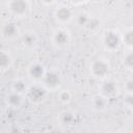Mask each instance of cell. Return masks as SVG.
Masks as SVG:
<instances>
[{
	"instance_id": "cell-1",
	"label": "cell",
	"mask_w": 133,
	"mask_h": 133,
	"mask_svg": "<svg viewBox=\"0 0 133 133\" xmlns=\"http://www.w3.org/2000/svg\"><path fill=\"white\" fill-rule=\"evenodd\" d=\"M104 42H105V45L110 48V49H114L118 46L119 44V37L116 33L110 31V32H107L105 37H104Z\"/></svg>"
},
{
	"instance_id": "cell-2",
	"label": "cell",
	"mask_w": 133,
	"mask_h": 133,
	"mask_svg": "<svg viewBox=\"0 0 133 133\" xmlns=\"http://www.w3.org/2000/svg\"><path fill=\"white\" fill-rule=\"evenodd\" d=\"M92 72L96 76H105L108 73V65L102 60H97L92 64Z\"/></svg>"
},
{
	"instance_id": "cell-3",
	"label": "cell",
	"mask_w": 133,
	"mask_h": 133,
	"mask_svg": "<svg viewBox=\"0 0 133 133\" xmlns=\"http://www.w3.org/2000/svg\"><path fill=\"white\" fill-rule=\"evenodd\" d=\"M10 9L17 15H22L27 9V3L25 0H12L10 3Z\"/></svg>"
},
{
	"instance_id": "cell-4",
	"label": "cell",
	"mask_w": 133,
	"mask_h": 133,
	"mask_svg": "<svg viewBox=\"0 0 133 133\" xmlns=\"http://www.w3.org/2000/svg\"><path fill=\"white\" fill-rule=\"evenodd\" d=\"M45 83L50 87H54L57 84H59V76L56 73L49 72L45 76Z\"/></svg>"
},
{
	"instance_id": "cell-5",
	"label": "cell",
	"mask_w": 133,
	"mask_h": 133,
	"mask_svg": "<svg viewBox=\"0 0 133 133\" xmlns=\"http://www.w3.org/2000/svg\"><path fill=\"white\" fill-rule=\"evenodd\" d=\"M45 95V90L42 88V87H38V86H34L30 89V92H29V96L32 100L34 101H37V100H41Z\"/></svg>"
},
{
	"instance_id": "cell-6",
	"label": "cell",
	"mask_w": 133,
	"mask_h": 133,
	"mask_svg": "<svg viewBox=\"0 0 133 133\" xmlns=\"http://www.w3.org/2000/svg\"><path fill=\"white\" fill-rule=\"evenodd\" d=\"M56 16H57V18L59 19V20H61V21H66V20H69L70 18H71V10L68 8V7H60L58 10H57V12H56Z\"/></svg>"
},
{
	"instance_id": "cell-7",
	"label": "cell",
	"mask_w": 133,
	"mask_h": 133,
	"mask_svg": "<svg viewBox=\"0 0 133 133\" xmlns=\"http://www.w3.org/2000/svg\"><path fill=\"white\" fill-rule=\"evenodd\" d=\"M16 33H17V27L14 24L9 23V24H6L4 26V28H3V34L5 36L10 37V36H14Z\"/></svg>"
},
{
	"instance_id": "cell-8",
	"label": "cell",
	"mask_w": 133,
	"mask_h": 133,
	"mask_svg": "<svg viewBox=\"0 0 133 133\" xmlns=\"http://www.w3.org/2000/svg\"><path fill=\"white\" fill-rule=\"evenodd\" d=\"M30 74L33 78H41L44 74V70L42 68V65L39 64H34L30 68Z\"/></svg>"
},
{
	"instance_id": "cell-9",
	"label": "cell",
	"mask_w": 133,
	"mask_h": 133,
	"mask_svg": "<svg viewBox=\"0 0 133 133\" xmlns=\"http://www.w3.org/2000/svg\"><path fill=\"white\" fill-rule=\"evenodd\" d=\"M54 38H55V42H56L57 44H59V45L65 44V43L68 42V39H69L68 34H66L64 31H58V32H56Z\"/></svg>"
},
{
	"instance_id": "cell-10",
	"label": "cell",
	"mask_w": 133,
	"mask_h": 133,
	"mask_svg": "<svg viewBox=\"0 0 133 133\" xmlns=\"http://www.w3.org/2000/svg\"><path fill=\"white\" fill-rule=\"evenodd\" d=\"M103 91L105 94H113L115 91V84L112 82V81H106L104 84H103Z\"/></svg>"
},
{
	"instance_id": "cell-11",
	"label": "cell",
	"mask_w": 133,
	"mask_h": 133,
	"mask_svg": "<svg viewBox=\"0 0 133 133\" xmlns=\"http://www.w3.org/2000/svg\"><path fill=\"white\" fill-rule=\"evenodd\" d=\"M8 102H9L11 105L17 106V105L20 104V102H21V98H20V96H19L18 94H11V95L8 97Z\"/></svg>"
},
{
	"instance_id": "cell-12",
	"label": "cell",
	"mask_w": 133,
	"mask_h": 133,
	"mask_svg": "<svg viewBox=\"0 0 133 133\" xmlns=\"http://www.w3.org/2000/svg\"><path fill=\"white\" fill-rule=\"evenodd\" d=\"M124 41H125V43L127 45H130V46L133 45V30H130V31H128V32L125 33Z\"/></svg>"
},
{
	"instance_id": "cell-13",
	"label": "cell",
	"mask_w": 133,
	"mask_h": 133,
	"mask_svg": "<svg viewBox=\"0 0 133 133\" xmlns=\"http://www.w3.org/2000/svg\"><path fill=\"white\" fill-rule=\"evenodd\" d=\"M61 119H62V122H63L64 124H70V123L73 122L74 115H73L71 112H64V113L62 114V116H61Z\"/></svg>"
},
{
	"instance_id": "cell-14",
	"label": "cell",
	"mask_w": 133,
	"mask_h": 133,
	"mask_svg": "<svg viewBox=\"0 0 133 133\" xmlns=\"http://www.w3.org/2000/svg\"><path fill=\"white\" fill-rule=\"evenodd\" d=\"M9 63V57L8 55H6L5 53H2L1 54V58H0V64L2 68H5L6 65H8Z\"/></svg>"
},
{
	"instance_id": "cell-15",
	"label": "cell",
	"mask_w": 133,
	"mask_h": 133,
	"mask_svg": "<svg viewBox=\"0 0 133 133\" xmlns=\"http://www.w3.org/2000/svg\"><path fill=\"white\" fill-rule=\"evenodd\" d=\"M95 106L97 107V108H99V109H102L104 106H105V101H104V99L103 98H101V97H97L96 99H95Z\"/></svg>"
},
{
	"instance_id": "cell-16",
	"label": "cell",
	"mask_w": 133,
	"mask_h": 133,
	"mask_svg": "<svg viewBox=\"0 0 133 133\" xmlns=\"http://www.w3.org/2000/svg\"><path fill=\"white\" fill-rule=\"evenodd\" d=\"M99 25V21L97 20V19H89L88 20V22H87V24H86V26L89 28V29H95L97 26Z\"/></svg>"
},
{
	"instance_id": "cell-17",
	"label": "cell",
	"mask_w": 133,
	"mask_h": 133,
	"mask_svg": "<svg viewBox=\"0 0 133 133\" xmlns=\"http://www.w3.org/2000/svg\"><path fill=\"white\" fill-rule=\"evenodd\" d=\"M88 20H89V19L87 18L86 15H80V16L78 17V23H79V25H82V26H86Z\"/></svg>"
},
{
	"instance_id": "cell-18",
	"label": "cell",
	"mask_w": 133,
	"mask_h": 133,
	"mask_svg": "<svg viewBox=\"0 0 133 133\" xmlns=\"http://www.w3.org/2000/svg\"><path fill=\"white\" fill-rule=\"evenodd\" d=\"M34 41H35V37H34L32 34H27V35H25V37H24V42H25V44H27L28 46L33 45Z\"/></svg>"
},
{
	"instance_id": "cell-19",
	"label": "cell",
	"mask_w": 133,
	"mask_h": 133,
	"mask_svg": "<svg viewBox=\"0 0 133 133\" xmlns=\"http://www.w3.org/2000/svg\"><path fill=\"white\" fill-rule=\"evenodd\" d=\"M125 62H126L127 65L133 68V52L129 53V54L126 56V58H125Z\"/></svg>"
},
{
	"instance_id": "cell-20",
	"label": "cell",
	"mask_w": 133,
	"mask_h": 133,
	"mask_svg": "<svg viewBox=\"0 0 133 133\" xmlns=\"http://www.w3.org/2000/svg\"><path fill=\"white\" fill-rule=\"evenodd\" d=\"M15 89H16L17 91H23V90L25 89V84H24L22 81H18V82H16V84H15Z\"/></svg>"
},
{
	"instance_id": "cell-21",
	"label": "cell",
	"mask_w": 133,
	"mask_h": 133,
	"mask_svg": "<svg viewBox=\"0 0 133 133\" xmlns=\"http://www.w3.org/2000/svg\"><path fill=\"white\" fill-rule=\"evenodd\" d=\"M126 88H127L129 91L133 92V79L128 80V81L126 82Z\"/></svg>"
},
{
	"instance_id": "cell-22",
	"label": "cell",
	"mask_w": 133,
	"mask_h": 133,
	"mask_svg": "<svg viewBox=\"0 0 133 133\" xmlns=\"http://www.w3.org/2000/svg\"><path fill=\"white\" fill-rule=\"evenodd\" d=\"M60 99H61L62 101H69V100H70V95H69V92H66V91L62 92V94L60 95Z\"/></svg>"
},
{
	"instance_id": "cell-23",
	"label": "cell",
	"mask_w": 133,
	"mask_h": 133,
	"mask_svg": "<svg viewBox=\"0 0 133 133\" xmlns=\"http://www.w3.org/2000/svg\"><path fill=\"white\" fill-rule=\"evenodd\" d=\"M129 105H132L133 106V96H128L126 97V100H125Z\"/></svg>"
},
{
	"instance_id": "cell-24",
	"label": "cell",
	"mask_w": 133,
	"mask_h": 133,
	"mask_svg": "<svg viewBox=\"0 0 133 133\" xmlns=\"http://www.w3.org/2000/svg\"><path fill=\"white\" fill-rule=\"evenodd\" d=\"M46 3H51V2H53V0H44Z\"/></svg>"
},
{
	"instance_id": "cell-25",
	"label": "cell",
	"mask_w": 133,
	"mask_h": 133,
	"mask_svg": "<svg viewBox=\"0 0 133 133\" xmlns=\"http://www.w3.org/2000/svg\"><path fill=\"white\" fill-rule=\"evenodd\" d=\"M71 1H74V2H79V1H82V0H71Z\"/></svg>"
}]
</instances>
